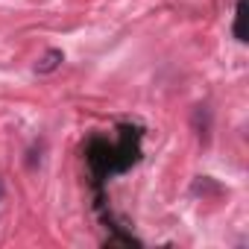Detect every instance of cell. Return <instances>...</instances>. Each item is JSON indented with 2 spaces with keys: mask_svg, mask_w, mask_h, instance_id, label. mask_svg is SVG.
I'll return each mask as SVG.
<instances>
[{
  "mask_svg": "<svg viewBox=\"0 0 249 249\" xmlns=\"http://www.w3.org/2000/svg\"><path fill=\"white\" fill-rule=\"evenodd\" d=\"M62 62H65V53H62V50H47V53L36 62V73H53Z\"/></svg>",
  "mask_w": 249,
  "mask_h": 249,
  "instance_id": "6da1fadb",
  "label": "cell"
},
{
  "mask_svg": "<svg viewBox=\"0 0 249 249\" xmlns=\"http://www.w3.org/2000/svg\"><path fill=\"white\" fill-rule=\"evenodd\" d=\"M243 15H246L243 0H237V12H234V38H237V41H246V38H243Z\"/></svg>",
  "mask_w": 249,
  "mask_h": 249,
  "instance_id": "7a4b0ae2",
  "label": "cell"
},
{
  "mask_svg": "<svg viewBox=\"0 0 249 249\" xmlns=\"http://www.w3.org/2000/svg\"><path fill=\"white\" fill-rule=\"evenodd\" d=\"M0 199H3V185H0Z\"/></svg>",
  "mask_w": 249,
  "mask_h": 249,
  "instance_id": "3957f363",
  "label": "cell"
}]
</instances>
